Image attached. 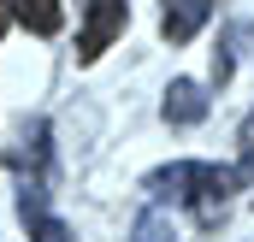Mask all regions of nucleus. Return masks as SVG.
Instances as JSON below:
<instances>
[{
    "mask_svg": "<svg viewBox=\"0 0 254 242\" xmlns=\"http://www.w3.org/2000/svg\"><path fill=\"white\" fill-rule=\"evenodd\" d=\"M237 142H243V172L254 166V113L243 119V130H237Z\"/></svg>",
    "mask_w": 254,
    "mask_h": 242,
    "instance_id": "nucleus-8",
    "label": "nucleus"
},
{
    "mask_svg": "<svg viewBox=\"0 0 254 242\" xmlns=\"http://www.w3.org/2000/svg\"><path fill=\"white\" fill-rule=\"evenodd\" d=\"M130 24V6L125 0H89V18H83V36H77V60H101L113 48V36Z\"/></svg>",
    "mask_w": 254,
    "mask_h": 242,
    "instance_id": "nucleus-2",
    "label": "nucleus"
},
{
    "mask_svg": "<svg viewBox=\"0 0 254 242\" xmlns=\"http://www.w3.org/2000/svg\"><path fill=\"white\" fill-rule=\"evenodd\" d=\"M18 213L30 225V242H77L71 225L48 213V183H18Z\"/></svg>",
    "mask_w": 254,
    "mask_h": 242,
    "instance_id": "nucleus-3",
    "label": "nucleus"
},
{
    "mask_svg": "<svg viewBox=\"0 0 254 242\" xmlns=\"http://www.w3.org/2000/svg\"><path fill=\"white\" fill-rule=\"evenodd\" d=\"M237 183H243V172H231V166H207V160H178V166L148 172V189H154V195L190 201L201 219H219L225 201L237 195Z\"/></svg>",
    "mask_w": 254,
    "mask_h": 242,
    "instance_id": "nucleus-1",
    "label": "nucleus"
},
{
    "mask_svg": "<svg viewBox=\"0 0 254 242\" xmlns=\"http://www.w3.org/2000/svg\"><path fill=\"white\" fill-rule=\"evenodd\" d=\"M6 12H12L30 36H60V24H65L60 0H6Z\"/></svg>",
    "mask_w": 254,
    "mask_h": 242,
    "instance_id": "nucleus-6",
    "label": "nucleus"
},
{
    "mask_svg": "<svg viewBox=\"0 0 254 242\" xmlns=\"http://www.w3.org/2000/svg\"><path fill=\"white\" fill-rule=\"evenodd\" d=\"M207 18H213V0H166L160 30H166V42H172V48H184V42H190Z\"/></svg>",
    "mask_w": 254,
    "mask_h": 242,
    "instance_id": "nucleus-5",
    "label": "nucleus"
},
{
    "mask_svg": "<svg viewBox=\"0 0 254 242\" xmlns=\"http://www.w3.org/2000/svg\"><path fill=\"white\" fill-rule=\"evenodd\" d=\"M207 107H213V95L201 89V83H190V77H178L172 89H166V124H201L207 119Z\"/></svg>",
    "mask_w": 254,
    "mask_h": 242,
    "instance_id": "nucleus-4",
    "label": "nucleus"
},
{
    "mask_svg": "<svg viewBox=\"0 0 254 242\" xmlns=\"http://www.w3.org/2000/svg\"><path fill=\"white\" fill-rule=\"evenodd\" d=\"M130 242H184V231H178V219H172V213L148 207V213L130 225Z\"/></svg>",
    "mask_w": 254,
    "mask_h": 242,
    "instance_id": "nucleus-7",
    "label": "nucleus"
}]
</instances>
